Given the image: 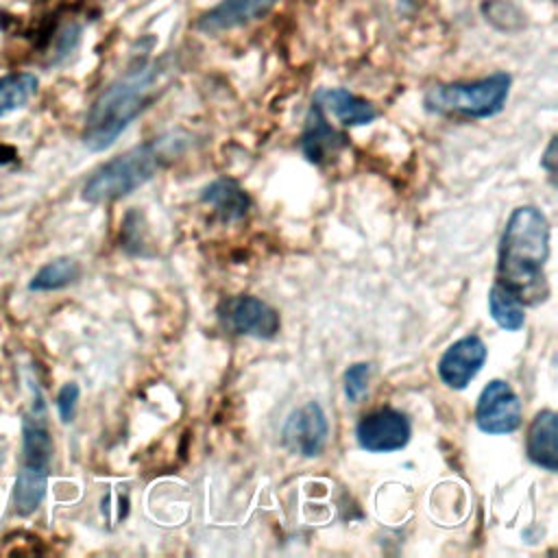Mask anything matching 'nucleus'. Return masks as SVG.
<instances>
[{
	"label": "nucleus",
	"instance_id": "obj_1",
	"mask_svg": "<svg viewBox=\"0 0 558 558\" xmlns=\"http://www.w3.org/2000/svg\"><path fill=\"white\" fill-rule=\"evenodd\" d=\"M549 259V222L534 205L517 207L501 233L497 257V283L521 303L547 299L545 264Z\"/></svg>",
	"mask_w": 558,
	"mask_h": 558
},
{
	"label": "nucleus",
	"instance_id": "obj_2",
	"mask_svg": "<svg viewBox=\"0 0 558 558\" xmlns=\"http://www.w3.org/2000/svg\"><path fill=\"white\" fill-rule=\"evenodd\" d=\"M159 74L161 70L157 63L142 61L105 87L87 113L83 144L94 153L109 148L148 107L157 89Z\"/></svg>",
	"mask_w": 558,
	"mask_h": 558
},
{
	"label": "nucleus",
	"instance_id": "obj_3",
	"mask_svg": "<svg viewBox=\"0 0 558 558\" xmlns=\"http://www.w3.org/2000/svg\"><path fill=\"white\" fill-rule=\"evenodd\" d=\"M185 140L187 137L181 133H166L109 159L85 181L81 192L83 201L111 203L129 196L174 159V155L185 148Z\"/></svg>",
	"mask_w": 558,
	"mask_h": 558
},
{
	"label": "nucleus",
	"instance_id": "obj_4",
	"mask_svg": "<svg viewBox=\"0 0 558 558\" xmlns=\"http://www.w3.org/2000/svg\"><path fill=\"white\" fill-rule=\"evenodd\" d=\"M510 74L495 72L490 76L464 83H436L427 89L425 109L440 116L490 118L497 116L510 94Z\"/></svg>",
	"mask_w": 558,
	"mask_h": 558
},
{
	"label": "nucleus",
	"instance_id": "obj_5",
	"mask_svg": "<svg viewBox=\"0 0 558 558\" xmlns=\"http://www.w3.org/2000/svg\"><path fill=\"white\" fill-rule=\"evenodd\" d=\"M523 408L519 395L504 379H493L484 386L475 405V423L484 434L504 436L519 429Z\"/></svg>",
	"mask_w": 558,
	"mask_h": 558
},
{
	"label": "nucleus",
	"instance_id": "obj_6",
	"mask_svg": "<svg viewBox=\"0 0 558 558\" xmlns=\"http://www.w3.org/2000/svg\"><path fill=\"white\" fill-rule=\"evenodd\" d=\"M218 316L229 331L262 340L275 338L281 327L279 312L266 301L251 294L225 299L218 307Z\"/></svg>",
	"mask_w": 558,
	"mask_h": 558
},
{
	"label": "nucleus",
	"instance_id": "obj_7",
	"mask_svg": "<svg viewBox=\"0 0 558 558\" xmlns=\"http://www.w3.org/2000/svg\"><path fill=\"white\" fill-rule=\"evenodd\" d=\"M410 418L395 408H379L364 414L355 427L357 445L371 453H392L410 442Z\"/></svg>",
	"mask_w": 558,
	"mask_h": 558
},
{
	"label": "nucleus",
	"instance_id": "obj_8",
	"mask_svg": "<svg viewBox=\"0 0 558 558\" xmlns=\"http://www.w3.org/2000/svg\"><path fill=\"white\" fill-rule=\"evenodd\" d=\"M283 445L303 458H316L327 445L329 423L325 410L316 401L296 408L283 425Z\"/></svg>",
	"mask_w": 558,
	"mask_h": 558
},
{
	"label": "nucleus",
	"instance_id": "obj_9",
	"mask_svg": "<svg viewBox=\"0 0 558 558\" xmlns=\"http://www.w3.org/2000/svg\"><path fill=\"white\" fill-rule=\"evenodd\" d=\"M486 344L480 336H464L447 347L438 360V377L451 390H462L482 371L486 362Z\"/></svg>",
	"mask_w": 558,
	"mask_h": 558
},
{
	"label": "nucleus",
	"instance_id": "obj_10",
	"mask_svg": "<svg viewBox=\"0 0 558 558\" xmlns=\"http://www.w3.org/2000/svg\"><path fill=\"white\" fill-rule=\"evenodd\" d=\"M347 144V137L338 133L325 118V111L312 102L307 118H305V129L301 135V150L307 157V161L320 166L327 163L331 157L338 155V150Z\"/></svg>",
	"mask_w": 558,
	"mask_h": 558
},
{
	"label": "nucleus",
	"instance_id": "obj_11",
	"mask_svg": "<svg viewBox=\"0 0 558 558\" xmlns=\"http://www.w3.org/2000/svg\"><path fill=\"white\" fill-rule=\"evenodd\" d=\"M277 2L279 0H222L220 4L209 9L196 26L209 35L222 33L266 15Z\"/></svg>",
	"mask_w": 558,
	"mask_h": 558
},
{
	"label": "nucleus",
	"instance_id": "obj_12",
	"mask_svg": "<svg viewBox=\"0 0 558 558\" xmlns=\"http://www.w3.org/2000/svg\"><path fill=\"white\" fill-rule=\"evenodd\" d=\"M558 414L554 410H541L530 427L525 438V453L532 464L556 473L558 471Z\"/></svg>",
	"mask_w": 558,
	"mask_h": 558
},
{
	"label": "nucleus",
	"instance_id": "obj_13",
	"mask_svg": "<svg viewBox=\"0 0 558 558\" xmlns=\"http://www.w3.org/2000/svg\"><path fill=\"white\" fill-rule=\"evenodd\" d=\"M22 451H24V466L33 469H50L52 460V438L46 425V405L37 392L35 408L31 414L24 416L22 425Z\"/></svg>",
	"mask_w": 558,
	"mask_h": 558
},
{
	"label": "nucleus",
	"instance_id": "obj_14",
	"mask_svg": "<svg viewBox=\"0 0 558 558\" xmlns=\"http://www.w3.org/2000/svg\"><path fill=\"white\" fill-rule=\"evenodd\" d=\"M314 102L331 113L338 122H342L344 126H362V124H371L375 118H377V109L351 94L349 89H342V87H327V89H320L314 98Z\"/></svg>",
	"mask_w": 558,
	"mask_h": 558
},
{
	"label": "nucleus",
	"instance_id": "obj_15",
	"mask_svg": "<svg viewBox=\"0 0 558 558\" xmlns=\"http://www.w3.org/2000/svg\"><path fill=\"white\" fill-rule=\"evenodd\" d=\"M201 201L214 207L222 222H238L240 218L246 216L251 205V198L246 196V192L233 179H227V177H220L211 181L207 187H203Z\"/></svg>",
	"mask_w": 558,
	"mask_h": 558
},
{
	"label": "nucleus",
	"instance_id": "obj_16",
	"mask_svg": "<svg viewBox=\"0 0 558 558\" xmlns=\"http://www.w3.org/2000/svg\"><path fill=\"white\" fill-rule=\"evenodd\" d=\"M46 486H48V471L46 469H33V466H24L17 473L15 480V488H13V506L15 512L22 517L33 514L46 495Z\"/></svg>",
	"mask_w": 558,
	"mask_h": 558
},
{
	"label": "nucleus",
	"instance_id": "obj_17",
	"mask_svg": "<svg viewBox=\"0 0 558 558\" xmlns=\"http://www.w3.org/2000/svg\"><path fill=\"white\" fill-rule=\"evenodd\" d=\"M81 277V266L78 262L70 257H59L41 266L33 279L28 281V290L33 292H50V290H61L72 286Z\"/></svg>",
	"mask_w": 558,
	"mask_h": 558
},
{
	"label": "nucleus",
	"instance_id": "obj_18",
	"mask_svg": "<svg viewBox=\"0 0 558 558\" xmlns=\"http://www.w3.org/2000/svg\"><path fill=\"white\" fill-rule=\"evenodd\" d=\"M488 312L493 320L506 331H519L525 325L523 303L501 283H495L488 292Z\"/></svg>",
	"mask_w": 558,
	"mask_h": 558
},
{
	"label": "nucleus",
	"instance_id": "obj_19",
	"mask_svg": "<svg viewBox=\"0 0 558 558\" xmlns=\"http://www.w3.org/2000/svg\"><path fill=\"white\" fill-rule=\"evenodd\" d=\"M39 81L31 72H15L0 76V118L22 109L35 94Z\"/></svg>",
	"mask_w": 558,
	"mask_h": 558
},
{
	"label": "nucleus",
	"instance_id": "obj_20",
	"mask_svg": "<svg viewBox=\"0 0 558 558\" xmlns=\"http://www.w3.org/2000/svg\"><path fill=\"white\" fill-rule=\"evenodd\" d=\"M368 377H371V364L368 362H355L344 371V397L351 403H357L366 395Z\"/></svg>",
	"mask_w": 558,
	"mask_h": 558
},
{
	"label": "nucleus",
	"instance_id": "obj_21",
	"mask_svg": "<svg viewBox=\"0 0 558 558\" xmlns=\"http://www.w3.org/2000/svg\"><path fill=\"white\" fill-rule=\"evenodd\" d=\"M78 395H81V390L74 381H68L61 386V390L57 395V410H59V416L63 423H70L74 418Z\"/></svg>",
	"mask_w": 558,
	"mask_h": 558
},
{
	"label": "nucleus",
	"instance_id": "obj_22",
	"mask_svg": "<svg viewBox=\"0 0 558 558\" xmlns=\"http://www.w3.org/2000/svg\"><path fill=\"white\" fill-rule=\"evenodd\" d=\"M556 140H551L549 142V146H547V150H545V157H543V168L549 172V174H554L556 172V166H554V161H556Z\"/></svg>",
	"mask_w": 558,
	"mask_h": 558
}]
</instances>
